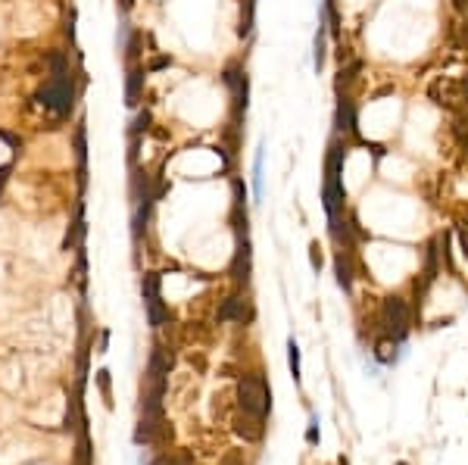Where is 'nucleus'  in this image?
Wrapping results in <instances>:
<instances>
[{"mask_svg":"<svg viewBox=\"0 0 468 465\" xmlns=\"http://www.w3.org/2000/svg\"><path fill=\"white\" fill-rule=\"evenodd\" d=\"M346 141H340V134L331 141L325 153V178H322V203L328 213V222H337L346 215V187H344V163H346Z\"/></svg>","mask_w":468,"mask_h":465,"instance_id":"f257e3e1","label":"nucleus"},{"mask_svg":"<svg viewBox=\"0 0 468 465\" xmlns=\"http://www.w3.org/2000/svg\"><path fill=\"white\" fill-rule=\"evenodd\" d=\"M41 106L53 113V116H69L72 103H75V87H72V72H69V63L63 57H53V76L50 82L44 85V91L38 94Z\"/></svg>","mask_w":468,"mask_h":465,"instance_id":"f03ea898","label":"nucleus"},{"mask_svg":"<svg viewBox=\"0 0 468 465\" xmlns=\"http://www.w3.org/2000/svg\"><path fill=\"white\" fill-rule=\"evenodd\" d=\"M237 400H240V409L253 419H265L272 406V396H269V384H265L263 375H244L237 381Z\"/></svg>","mask_w":468,"mask_h":465,"instance_id":"7ed1b4c3","label":"nucleus"},{"mask_svg":"<svg viewBox=\"0 0 468 465\" xmlns=\"http://www.w3.org/2000/svg\"><path fill=\"white\" fill-rule=\"evenodd\" d=\"M381 325L384 334L393 341H403L409 331V306H406L403 296H384L381 303Z\"/></svg>","mask_w":468,"mask_h":465,"instance_id":"20e7f679","label":"nucleus"},{"mask_svg":"<svg viewBox=\"0 0 468 465\" xmlns=\"http://www.w3.org/2000/svg\"><path fill=\"white\" fill-rule=\"evenodd\" d=\"M140 291H144L147 322H150L153 328H159L166 319H169V309L163 306V296H159V275H156V272L144 275V285H140Z\"/></svg>","mask_w":468,"mask_h":465,"instance_id":"39448f33","label":"nucleus"},{"mask_svg":"<svg viewBox=\"0 0 468 465\" xmlns=\"http://www.w3.org/2000/svg\"><path fill=\"white\" fill-rule=\"evenodd\" d=\"M427 97L434 100L437 106H446V110H456L459 100L462 97V87H459V78H450V76H437L427 87Z\"/></svg>","mask_w":468,"mask_h":465,"instance_id":"423d86ee","label":"nucleus"},{"mask_svg":"<svg viewBox=\"0 0 468 465\" xmlns=\"http://www.w3.org/2000/svg\"><path fill=\"white\" fill-rule=\"evenodd\" d=\"M334 128H337V134H353V138H359V119H356V103H353L350 97H340L337 100V113H334Z\"/></svg>","mask_w":468,"mask_h":465,"instance_id":"0eeeda50","label":"nucleus"},{"mask_svg":"<svg viewBox=\"0 0 468 465\" xmlns=\"http://www.w3.org/2000/svg\"><path fill=\"white\" fill-rule=\"evenodd\" d=\"M144 78H147L144 66H131V69H129V82H125V103H129V106H138L140 103V94H144Z\"/></svg>","mask_w":468,"mask_h":465,"instance_id":"6e6552de","label":"nucleus"},{"mask_svg":"<svg viewBox=\"0 0 468 465\" xmlns=\"http://www.w3.org/2000/svg\"><path fill=\"white\" fill-rule=\"evenodd\" d=\"M334 275H337V285L346 294L353 291V262H350V250H340L334 256Z\"/></svg>","mask_w":468,"mask_h":465,"instance_id":"1a4fd4ad","label":"nucleus"},{"mask_svg":"<svg viewBox=\"0 0 468 465\" xmlns=\"http://www.w3.org/2000/svg\"><path fill=\"white\" fill-rule=\"evenodd\" d=\"M219 319L222 322H247L250 319V309H247V303L240 300V296H228L225 306L219 309Z\"/></svg>","mask_w":468,"mask_h":465,"instance_id":"9d476101","label":"nucleus"},{"mask_svg":"<svg viewBox=\"0 0 468 465\" xmlns=\"http://www.w3.org/2000/svg\"><path fill=\"white\" fill-rule=\"evenodd\" d=\"M253 194H256V200L263 197V147L256 150V159H253Z\"/></svg>","mask_w":468,"mask_h":465,"instance_id":"9b49d317","label":"nucleus"},{"mask_svg":"<svg viewBox=\"0 0 468 465\" xmlns=\"http://www.w3.org/2000/svg\"><path fill=\"white\" fill-rule=\"evenodd\" d=\"M287 366H291V375H293V381H300V347H297V341H287Z\"/></svg>","mask_w":468,"mask_h":465,"instance_id":"f8f14e48","label":"nucleus"},{"mask_svg":"<svg viewBox=\"0 0 468 465\" xmlns=\"http://www.w3.org/2000/svg\"><path fill=\"white\" fill-rule=\"evenodd\" d=\"M253 13H256V0H247V6H244V19H240V29H237V35L240 38H247L253 31Z\"/></svg>","mask_w":468,"mask_h":465,"instance_id":"ddd939ff","label":"nucleus"},{"mask_svg":"<svg viewBox=\"0 0 468 465\" xmlns=\"http://www.w3.org/2000/svg\"><path fill=\"white\" fill-rule=\"evenodd\" d=\"M453 134H456L459 144L468 147V116H465V113H459V116H456V122H453Z\"/></svg>","mask_w":468,"mask_h":465,"instance_id":"4468645a","label":"nucleus"},{"mask_svg":"<svg viewBox=\"0 0 468 465\" xmlns=\"http://www.w3.org/2000/svg\"><path fill=\"white\" fill-rule=\"evenodd\" d=\"M150 122H153V116H150V110H144V113H138V119H135V125H131V134L135 138H140V134L150 128Z\"/></svg>","mask_w":468,"mask_h":465,"instance_id":"2eb2a0df","label":"nucleus"},{"mask_svg":"<svg viewBox=\"0 0 468 465\" xmlns=\"http://www.w3.org/2000/svg\"><path fill=\"white\" fill-rule=\"evenodd\" d=\"M359 69H363V63H359V59H353V63L346 66V69H340V82H337V85H350L353 78L359 76Z\"/></svg>","mask_w":468,"mask_h":465,"instance_id":"dca6fc26","label":"nucleus"},{"mask_svg":"<svg viewBox=\"0 0 468 465\" xmlns=\"http://www.w3.org/2000/svg\"><path fill=\"white\" fill-rule=\"evenodd\" d=\"M309 262H312V269H322V247H319V241H312L309 244Z\"/></svg>","mask_w":468,"mask_h":465,"instance_id":"f3484780","label":"nucleus"},{"mask_svg":"<svg viewBox=\"0 0 468 465\" xmlns=\"http://www.w3.org/2000/svg\"><path fill=\"white\" fill-rule=\"evenodd\" d=\"M166 66H172V57H156V59H150L147 72H159V69H166Z\"/></svg>","mask_w":468,"mask_h":465,"instance_id":"a211bd4d","label":"nucleus"},{"mask_svg":"<svg viewBox=\"0 0 468 465\" xmlns=\"http://www.w3.org/2000/svg\"><path fill=\"white\" fill-rule=\"evenodd\" d=\"M459 247H462V256H468V222H462V225H459Z\"/></svg>","mask_w":468,"mask_h":465,"instance_id":"6ab92c4d","label":"nucleus"},{"mask_svg":"<svg viewBox=\"0 0 468 465\" xmlns=\"http://www.w3.org/2000/svg\"><path fill=\"white\" fill-rule=\"evenodd\" d=\"M97 384H100V390H103V396L110 400V372H106V369H103V372H97Z\"/></svg>","mask_w":468,"mask_h":465,"instance_id":"aec40b11","label":"nucleus"},{"mask_svg":"<svg viewBox=\"0 0 468 465\" xmlns=\"http://www.w3.org/2000/svg\"><path fill=\"white\" fill-rule=\"evenodd\" d=\"M306 441L319 443V419H316V415H312V422H309V434H306Z\"/></svg>","mask_w":468,"mask_h":465,"instance_id":"412c9836","label":"nucleus"},{"mask_svg":"<svg viewBox=\"0 0 468 465\" xmlns=\"http://www.w3.org/2000/svg\"><path fill=\"white\" fill-rule=\"evenodd\" d=\"M453 10H456L459 16H468V0H453Z\"/></svg>","mask_w":468,"mask_h":465,"instance_id":"4be33fe9","label":"nucleus"},{"mask_svg":"<svg viewBox=\"0 0 468 465\" xmlns=\"http://www.w3.org/2000/svg\"><path fill=\"white\" fill-rule=\"evenodd\" d=\"M459 35H462V47H465V50H468V19H465V22H462V29H459Z\"/></svg>","mask_w":468,"mask_h":465,"instance_id":"5701e85b","label":"nucleus"},{"mask_svg":"<svg viewBox=\"0 0 468 465\" xmlns=\"http://www.w3.org/2000/svg\"><path fill=\"white\" fill-rule=\"evenodd\" d=\"M459 87H462V97L468 100V76H462V78H459Z\"/></svg>","mask_w":468,"mask_h":465,"instance_id":"b1692460","label":"nucleus"},{"mask_svg":"<svg viewBox=\"0 0 468 465\" xmlns=\"http://www.w3.org/2000/svg\"><path fill=\"white\" fill-rule=\"evenodd\" d=\"M153 465H178V462H175V459H156ZM182 465H184V462H182Z\"/></svg>","mask_w":468,"mask_h":465,"instance_id":"393cba45","label":"nucleus"},{"mask_svg":"<svg viewBox=\"0 0 468 465\" xmlns=\"http://www.w3.org/2000/svg\"><path fill=\"white\" fill-rule=\"evenodd\" d=\"M400 465H403V462H400Z\"/></svg>","mask_w":468,"mask_h":465,"instance_id":"a878e982","label":"nucleus"},{"mask_svg":"<svg viewBox=\"0 0 468 465\" xmlns=\"http://www.w3.org/2000/svg\"><path fill=\"white\" fill-rule=\"evenodd\" d=\"M465 150H468V147H465Z\"/></svg>","mask_w":468,"mask_h":465,"instance_id":"bb28decb","label":"nucleus"}]
</instances>
